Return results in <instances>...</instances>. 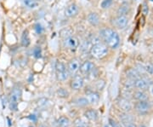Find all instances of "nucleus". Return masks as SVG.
Here are the masks:
<instances>
[{"label": "nucleus", "mask_w": 153, "mask_h": 127, "mask_svg": "<svg viewBox=\"0 0 153 127\" xmlns=\"http://www.w3.org/2000/svg\"><path fill=\"white\" fill-rule=\"evenodd\" d=\"M57 95H58V96L64 98V97H67L69 96V92L66 90V89L60 88L57 90Z\"/></svg>", "instance_id": "obj_29"}, {"label": "nucleus", "mask_w": 153, "mask_h": 127, "mask_svg": "<svg viewBox=\"0 0 153 127\" xmlns=\"http://www.w3.org/2000/svg\"><path fill=\"white\" fill-rule=\"evenodd\" d=\"M84 116L86 117L88 120L94 121L98 118V114H97V112L94 109H88V110H87L84 113Z\"/></svg>", "instance_id": "obj_19"}, {"label": "nucleus", "mask_w": 153, "mask_h": 127, "mask_svg": "<svg viewBox=\"0 0 153 127\" xmlns=\"http://www.w3.org/2000/svg\"><path fill=\"white\" fill-rule=\"evenodd\" d=\"M22 90L19 87H15L12 89L10 94V98H9V102H10V107L11 110H15L17 108L18 103L20 102V100L22 98Z\"/></svg>", "instance_id": "obj_4"}, {"label": "nucleus", "mask_w": 153, "mask_h": 127, "mask_svg": "<svg viewBox=\"0 0 153 127\" xmlns=\"http://www.w3.org/2000/svg\"><path fill=\"white\" fill-rule=\"evenodd\" d=\"M78 11H79L78 6L76 5V4H69L66 8V10H65V16L66 17H69V18L75 17L76 16H77Z\"/></svg>", "instance_id": "obj_13"}, {"label": "nucleus", "mask_w": 153, "mask_h": 127, "mask_svg": "<svg viewBox=\"0 0 153 127\" xmlns=\"http://www.w3.org/2000/svg\"><path fill=\"white\" fill-rule=\"evenodd\" d=\"M60 37L62 38V39H66V38H68L71 35H73V31L71 28H63L61 31L60 32Z\"/></svg>", "instance_id": "obj_22"}, {"label": "nucleus", "mask_w": 153, "mask_h": 127, "mask_svg": "<svg viewBox=\"0 0 153 127\" xmlns=\"http://www.w3.org/2000/svg\"><path fill=\"white\" fill-rule=\"evenodd\" d=\"M105 85V82L104 79L100 78V79L95 81V87L98 90H102L104 89Z\"/></svg>", "instance_id": "obj_28"}, {"label": "nucleus", "mask_w": 153, "mask_h": 127, "mask_svg": "<svg viewBox=\"0 0 153 127\" xmlns=\"http://www.w3.org/2000/svg\"><path fill=\"white\" fill-rule=\"evenodd\" d=\"M41 127H46V126H41Z\"/></svg>", "instance_id": "obj_37"}, {"label": "nucleus", "mask_w": 153, "mask_h": 127, "mask_svg": "<svg viewBox=\"0 0 153 127\" xmlns=\"http://www.w3.org/2000/svg\"><path fill=\"white\" fill-rule=\"evenodd\" d=\"M94 68H95V65H94V63L93 61H83L82 63H81L79 71H80L82 75L88 76L89 73L92 72Z\"/></svg>", "instance_id": "obj_10"}, {"label": "nucleus", "mask_w": 153, "mask_h": 127, "mask_svg": "<svg viewBox=\"0 0 153 127\" xmlns=\"http://www.w3.org/2000/svg\"><path fill=\"white\" fill-rule=\"evenodd\" d=\"M143 67H144L145 72H146L147 73L153 76V64H152V63H146Z\"/></svg>", "instance_id": "obj_30"}, {"label": "nucleus", "mask_w": 153, "mask_h": 127, "mask_svg": "<svg viewBox=\"0 0 153 127\" xmlns=\"http://www.w3.org/2000/svg\"><path fill=\"white\" fill-rule=\"evenodd\" d=\"M149 1H151V2H152L153 3V0H149Z\"/></svg>", "instance_id": "obj_36"}, {"label": "nucleus", "mask_w": 153, "mask_h": 127, "mask_svg": "<svg viewBox=\"0 0 153 127\" xmlns=\"http://www.w3.org/2000/svg\"><path fill=\"white\" fill-rule=\"evenodd\" d=\"M152 84V80L146 76L139 78L134 80V88H136L137 90H146Z\"/></svg>", "instance_id": "obj_6"}, {"label": "nucleus", "mask_w": 153, "mask_h": 127, "mask_svg": "<svg viewBox=\"0 0 153 127\" xmlns=\"http://www.w3.org/2000/svg\"><path fill=\"white\" fill-rule=\"evenodd\" d=\"M86 98L88 101V103L89 104L96 105V104H98V102H100V95L97 92L90 91L89 93H88L86 95Z\"/></svg>", "instance_id": "obj_15"}, {"label": "nucleus", "mask_w": 153, "mask_h": 127, "mask_svg": "<svg viewBox=\"0 0 153 127\" xmlns=\"http://www.w3.org/2000/svg\"><path fill=\"white\" fill-rule=\"evenodd\" d=\"M124 127H136V126L131 122V123H128V124H125V126Z\"/></svg>", "instance_id": "obj_32"}, {"label": "nucleus", "mask_w": 153, "mask_h": 127, "mask_svg": "<svg viewBox=\"0 0 153 127\" xmlns=\"http://www.w3.org/2000/svg\"><path fill=\"white\" fill-rule=\"evenodd\" d=\"M120 120L123 123L128 124V123H131V122H133L134 118H133L130 114H128V113H124V114H123L122 115H120Z\"/></svg>", "instance_id": "obj_24"}, {"label": "nucleus", "mask_w": 153, "mask_h": 127, "mask_svg": "<svg viewBox=\"0 0 153 127\" xmlns=\"http://www.w3.org/2000/svg\"><path fill=\"white\" fill-rule=\"evenodd\" d=\"M128 18L127 16H117L113 19L112 23L115 28L117 29H124L128 24Z\"/></svg>", "instance_id": "obj_9"}, {"label": "nucleus", "mask_w": 153, "mask_h": 127, "mask_svg": "<svg viewBox=\"0 0 153 127\" xmlns=\"http://www.w3.org/2000/svg\"><path fill=\"white\" fill-rule=\"evenodd\" d=\"M80 66H81V62L78 58H72L67 64V69L68 72L70 73V75H75L77 72H79L80 69Z\"/></svg>", "instance_id": "obj_8"}, {"label": "nucleus", "mask_w": 153, "mask_h": 127, "mask_svg": "<svg viewBox=\"0 0 153 127\" xmlns=\"http://www.w3.org/2000/svg\"><path fill=\"white\" fill-rule=\"evenodd\" d=\"M89 53L92 57L95 59H103L109 53V48L104 43L100 42L98 44H94L91 45L89 49Z\"/></svg>", "instance_id": "obj_2"}, {"label": "nucleus", "mask_w": 153, "mask_h": 127, "mask_svg": "<svg viewBox=\"0 0 153 127\" xmlns=\"http://www.w3.org/2000/svg\"><path fill=\"white\" fill-rule=\"evenodd\" d=\"M133 97L134 99H136L138 102L140 101H147L148 100V94L142 90H137L133 94Z\"/></svg>", "instance_id": "obj_16"}, {"label": "nucleus", "mask_w": 153, "mask_h": 127, "mask_svg": "<svg viewBox=\"0 0 153 127\" xmlns=\"http://www.w3.org/2000/svg\"><path fill=\"white\" fill-rule=\"evenodd\" d=\"M87 21L92 27L95 28L100 23V17L96 12H90L87 16Z\"/></svg>", "instance_id": "obj_12"}, {"label": "nucleus", "mask_w": 153, "mask_h": 127, "mask_svg": "<svg viewBox=\"0 0 153 127\" xmlns=\"http://www.w3.org/2000/svg\"><path fill=\"white\" fill-rule=\"evenodd\" d=\"M74 103L77 105L78 107H85V106L88 105L89 103H88V101L86 98V96L85 97H78V98H76L75 101H74Z\"/></svg>", "instance_id": "obj_23"}, {"label": "nucleus", "mask_w": 153, "mask_h": 127, "mask_svg": "<svg viewBox=\"0 0 153 127\" xmlns=\"http://www.w3.org/2000/svg\"><path fill=\"white\" fill-rule=\"evenodd\" d=\"M110 126H111V127H122L119 123L114 121L112 120H110Z\"/></svg>", "instance_id": "obj_31"}, {"label": "nucleus", "mask_w": 153, "mask_h": 127, "mask_svg": "<svg viewBox=\"0 0 153 127\" xmlns=\"http://www.w3.org/2000/svg\"><path fill=\"white\" fill-rule=\"evenodd\" d=\"M126 75L128 78L132 79V80H135L137 78H140V72H139V70L137 68H129L126 71Z\"/></svg>", "instance_id": "obj_17"}, {"label": "nucleus", "mask_w": 153, "mask_h": 127, "mask_svg": "<svg viewBox=\"0 0 153 127\" xmlns=\"http://www.w3.org/2000/svg\"><path fill=\"white\" fill-rule=\"evenodd\" d=\"M99 37L109 49H117L120 44V36L114 28H101L99 32Z\"/></svg>", "instance_id": "obj_1"}, {"label": "nucleus", "mask_w": 153, "mask_h": 127, "mask_svg": "<svg viewBox=\"0 0 153 127\" xmlns=\"http://www.w3.org/2000/svg\"><path fill=\"white\" fill-rule=\"evenodd\" d=\"M84 85V78L80 74H75L71 79L70 82V87L74 90H79L83 87Z\"/></svg>", "instance_id": "obj_7"}, {"label": "nucleus", "mask_w": 153, "mask_h": 127, "mask_svg": "<svg viewBox=\"0 0 153 127\" xmlns=\"http://www.w3.org/2000/svg\"><path fill=\"white\" fill-rule=\"evenodd\" d=\"M105 127H107V126H105Z\"/></svg>", "instance_id": "obj_38"}, {"label": "nucleus", "mask_w": 153, "mask_h": 127, "mask_svg": "<svg viewBox=\"0 0 153 127\" xmlns=\"http://www.w3.org/2000/svg\"><path fill=\"white\" fill-rule=\"evenodd\" d=\"M21 44L23 47H28L31 44V39H30V34L27 29L24 30L22 33V39H21Z\"/></svg>", "instance_id": "obj_18"}, {"label": "nucleus", "mask_w": 153, "mask_h": 127, "mask_svg": "<svg viewBox=\"0 0 153 127\" xmlns=\"http://www.w3.org/2000/svg\"><path fill=\"white\" fill-rule=\"evenodd\" d=\"M151 108V105L149 103V102L147 101H140V102H138L136 104H135V110L140 114H147L149 110Z\"/></svg>", "instance_id": "obj_11"}, {"label": "nucleus", "mask_w": 153, "mask_h": 127, "mask_svg": "<svg viewBox=\"0 0 153 127\" xmlns=\"http://www.w3.org/2000/svg\"><path fill=\"white\" fill-rule=\"evenodd\" d=\"M35 1H37V2H38V3H39V2H41L42 0H35Z\"/></svg>", "instance_id": "obj_34"}, {"label": "nucleus", "mask_w": 153, "mask_h": 127, "mask_svg": "<svg viewBox=\"0 0 153 127\" xmlns=\"http://www.w3.org/2000/svg\"><path fill=\"white\" fill-rule=\"evenodd\" d=\"M63 45H64V48H66L67 50L75 51L79 47L80 43L76 36L71 35L70 37L63 39Z\"/></svg>", "instance_id": "obj_5"}, {"label": "nucleus", "mask_w": 153, "mask_h": 127, "mask_svg": "<svg viewBox=\"0 0 153 127\" xmlns=\"http://www.w3.org/2000/svg\"><path fill=\"white\" fill-rule=\"evenodd\" d=\"M113 4V0H102L100 3V7L103 10H107Z\"/></svg>", "instance_id": "obj_26"}, {"label": "nucleus", "mask_w": 153, "mask_h": 127, "mask_svg": "<svg viewBox=\"0 0 153 127\" xmlns=\"http://www.w3.org/2000/svg\"><path fill=\"white\" fill-rule=\"evenodd\" d=\"M23 3L29 9H36L38 6V2L35 0H23Z\"/></svg>", "instance_id": "obj_25"}, {"label": "nucleus", "mask_w": 153, "mask_h": 127, "mask_svg": "<svg viewBox=\"0 0 153 127\" xmlns=\"http://www.w3.org/2000/svg\"><path fill=\"white\" fill-rule=\"evenodd\" d=\"M130 10V7L128 4H123L120 5L117 10V16H127V14Z\"/></svg>", "instance_id": "obj_21"}, {"label": "nucleus", "mask_w": 153, "mask_h": 127, "mask_svg": "<svg viewBox=\"0 0 153 127\" xmlns=\"http://www.w3.org/2000/svg\"><path fill=\"white\" fill-rule=\"evenodd\" d=\"M74 127H88L87 122L84 121L83 120L78 118L74 121Z\"/></svg>", "instance_id": "obj_27"}, {"label": "nucleus", "mask_w": 153, "mask_h": 127, "mask_svg": "<svg viewBox=\"0 0 153 127\" xmlns=\"http://www.w3.org/2000/svg\"><path fill=\"white\" fill-rule=\"evenodd\" d=\"M57 125L59 127H69L71 123H70V120L67 117L61 116L58 119Z\"/></svg>", "instance_id": "obj_20"}, {"label": "nucleus", "mask_w": 153, "mask_h": 127, "mask_svg": "<svg viewBox=\"0 0 153 127\" xmlns=\"http://www.w3.org/2000/svg\"><path fill=\"white\" fill-rule=\"evenodd\" d=\"M140 127H146V126H143V125H142V126H140Z\"/></svg>", "instance_id": "obj_35"}, {"label": "nucleus", "mask_w": 153, "mask_h": 127, "mask_svg": "<svg viewBox=\"0 0 153 127\" xmlns=\"http://www.w3.org/2000/svg\"><path fill=\"white\" fill-rule=\"evenodd\" d=\"M150 48H151V50L153 51V41L151 43V44H150Z\"/></svg>", "instance_id": "obj_33"}, {"label": "nucleus", "mask_w": 153, "mask_h": 127, "mask_svg": "<svg viewBox=\"0 0 153 127\" xmlns=\"http://www.w3.org/2000/svg\"><path fill=\"white\" fill-rule=\"evenodd\" d=\"M118 107L121 108V110H123L124 113H128L129 111H131L132 109V104L131 102L128 101V99H126V98H120L118 100Z\"/></svg>", "instance_id": "obj_14"}, {"label": "nucleus", "mask_w": 153, "mask_h": 127, "mask_svg": "<svg viewBox=\"0 0 153 127\" xmlns=\"http://www.w3.org/2000/svg\"><path fill=\"white\" fill-rule=\"evenodd\" d=\"M55 71H56V78L60 82H65L70 77V73L68 72L67 67L61 61L56 62Z\"/></svg>", "instance_id": "obj_3"}]
</instances>
